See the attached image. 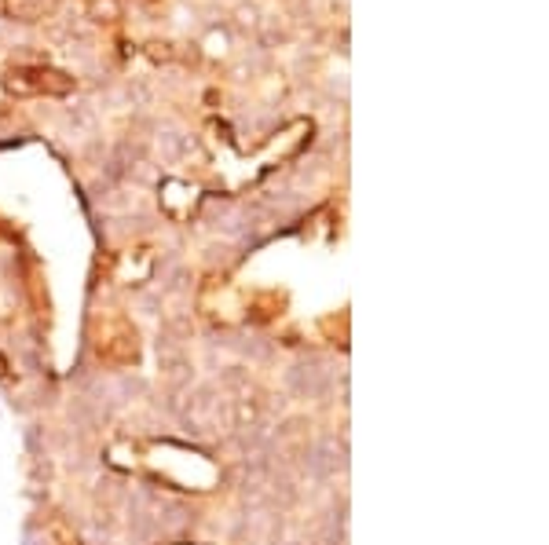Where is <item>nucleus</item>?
I'll list each match as a JSON object with an SVG mask.
<instances>
[{
  "label": "nucleus",
  "mask_w": 549,
  "mask_h": 545,
  "mask_svg": "<svg viewBox=\"0 0 549 545\" xmlns=\"http://www.w3.org/2000/svg\"><path fill=\"white\" fill-rule=\"evenodd\" d=\"M52 0H4V15L11 22H37L48 15Z\"/></svg>",
  "instance_id": "f257e3e1"
},
{
  "label": "nucleus",
  "mask_w": 549,
  "mask_h": 545,
  "mask_svg": "<svg viewBox=\"0 0 549 545\" xmlns=\"http://www.w3.org/2000/svg\"><path fill=\"white\" fill-rule=\"evenodd\" d=\"M147 55H151L154 62H172V59H176V48H172L169 41H151V44H147Z\"/></svg>",
  "instance_id": "7ed1b4c3"
},
{
  "label": "nucleus",
  "mask_w": 549,
  "mask_h": 545,
  "mask_svg": "<svg viewBox=\"0 0 549 545\" xmlns=\"http://www.w3.org/2000/svg\"><path fill=\"white\" fill-rule=\"evenodd\" d=\"M88 19L114 26L125 19V8H121V0H88Z\"/></svg>",
  "instance_id": "f03ea898"
},
{
  "label": "nucleus",
  "mask_w": 549,
  "mask_h": 545,
  "mask_svg": "<svg viewBox=\"0 0 549 545\" xmlns=\"http://www.w3.org/2000/svg\"><path fill=\"white\" fill-rule=\"evenodd\" d=\"M238 22L242 26H256V22H260V11H256L253 4H242L238 8Z\"/></svg>",
  "instance_id": "20e7f679"
}]
</instances>
